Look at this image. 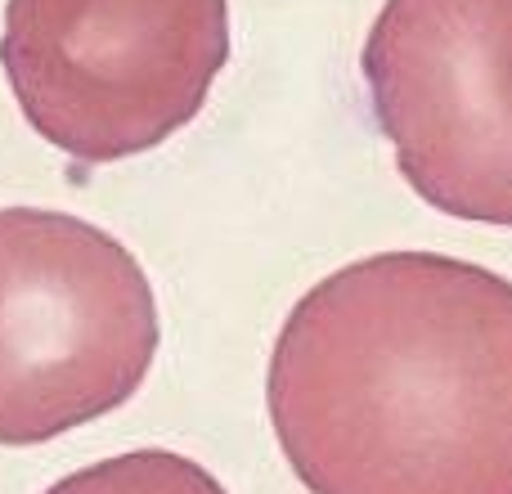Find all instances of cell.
<instances>
[{"label": "cell", "mask_w": 512, "mask_h": 494, "mask_svg": "<svg viewBox=\"0 0 512 494\" xmlns=\"http://www.w3.org/2000/svg\"><path fill=\"white\" fill-rule=\"evenodd\" d=\"M265 405L310 494H512V283L441 252L342 265L283 319Z\"/></svg>", "instance_id": "6da1fadb"}, {"label": "cell", "mask_w": 512, "mask_h": 494, "mask_svg": "<svg viewBox=\"0 0 512 494\" xmlns=\"http://www.w3.org/2000/svg\"><path fill=\"white\" fill-rule=\"evenodd\" d=\"M158 355L149 274L68 212H0V445H41L122 409Z\"/></svg>", "instance_id": "7a4b0ae2"}, {"label": "cell", "mask_w": 512, "mask_h": 494, "mask_svg": "<svg viewBox=\"0 0 512 494\" xmlns=\"http://www.w3.org/2000/svg\"><path fill=\"white\" fill-rule=\"evenodd\" d=\"M230 59V0H9L0 68L27 126L99 167L158 149Z\"/></svg>", "instance_id": "3957f363"}, {"label": "cell", "mask_w": 512, "mask_h": 494, "mask_svg": "<svg viewBox=\"0 0 512 494\" xmlns=\"http://www.w3.org/2000/svg\"><path fill=\"white\" fill-rule=\"evenodd\" d=\"M364 81L423 203L512 225V0H387Z\"/></svg>", "instance_id": "277c9868"}, {"label": "cell", "mask_w": 512, "mask_h": 494, "mask_svg": "<svg viewBox=\"0 0 512 494\" xmlns=\"http://www.w3.org/2000/svg\"><path fill=\"white\" fill-rule=\"evenodd\" d=\"M45 494H225V486L185 454L131 450L54 481Z\"/></svg>", "instance_id": "5b68a950"}]
</instances>
